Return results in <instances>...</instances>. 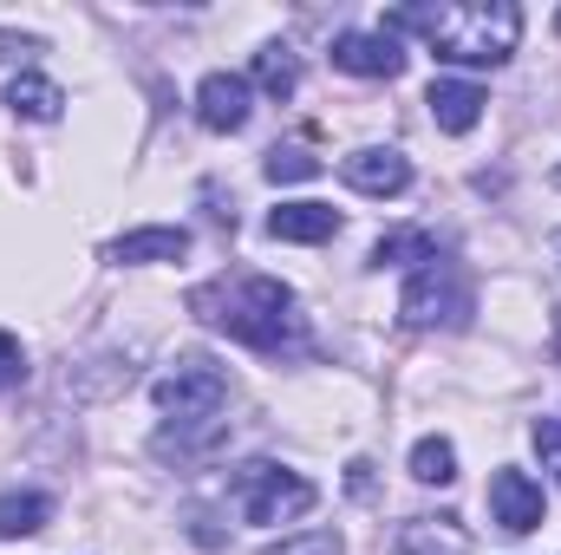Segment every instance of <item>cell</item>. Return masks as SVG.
<instances>
[{
    "label": "cell",
    "instance_id": "1",
    "mask_svg": "<svg viewBox=\"0 0 561 555\" xmlns=\"http://www.w3.org/2000/svg\"><path fill=\"white\" fill-rule=\"evenodd\" d=\"M190 314L209 320L216 333L255 347V353H294L307 347V327H300V301L294 287L275 275H222V281H203L190 294Z\"/></svg>",
    "mask_w": 561,
    "mask_h": 555
},
{
    "label": "cell",
    "instance_id": "2",
    "mask_svg": "<svg viewBox=\"0 0 561 555\" xmlns=\"http://www.w3.org/2000/svg\"><path fill=\"white\" fill-rule=\"evenodd\" d=\"M386 33H419L444 66H503L523 39V7L510 0H450V7H399Z\"/></svg>",
    "mask_w": 561,
    "mask_h": 555
},
{
    "label": "cell",
    "instance_id": "3",
    "mask_svg": "<svg viewBox=\"0 0 561 555\" xmlns=\"http://www.w3.org/2000/svg\"><path fill=\"white\" fill-rule=\"evenodd\" d=\"M470 307H477V287L470 275L457 269V262H424L419 275L405 281V294H399V320L412 327V333H431V327H463L470 320Z\"/></svg>",
    "mask_w": 561,
    "mask_h": 555
},
{
    "label": "cell",
    "instance_id": "4",
    "mask_svg": "<svg viewBox=\"0 0 561 555\" xmlns=\"http://www.w3.org/2000/svg\"><path fill=\"white\" fill-rule=\"evenodd\" d=\"M150 399H157V412L170 418V424H209V418H222V406H229V373L209 353H183L150 386Z\"/></svg>",
    "mask_w": 561,
    "mask_h": 555
},
{
    "label": "cell",
    "instance_id": "5",
    "mask_svg": "<svg viewBox=\"0 0 561 555\" xmlns=\"http://www.w3.org/2000/svg\"><path fill=\"white\" fill-rule=\"evenodd\" d=\"M236 503H242L249 523L275 530V523L307 517V510L320 503V490H313L300 471H287V464H242V477H236Z\"/></svg>",
    "mask_w": 561,
    "mask_h": 555
},
{
    "label": "cell",
    "instance_id": "6",
    "mask_svg": "<svg viewBox=\"0 0 561 555\" xmlns=\"http://www.w3.org/2000/svg\"><path fill=\"white\" fill-rule=\"evenodd\" d=\"M340 177L359 196H405L412 190V157L392 150V144H359V150L340 157Z\"/></svg>",
    "mask_w": 561,
    "mask_h": 555
},
{
    "label": "cell",
    "instance_id": "7",
    "mask_svg": "<svg viewBox=\"0 0 561 555\" xmlns=\"http://www.w3.org/2000/svg\"><path fill=\"white\" fill-rule=\"evenodd\" d=\"M542 484L529 477V471H516V464H503L496 477H490V523H503L510 536H529V530H542Z\"/></svg>",
    "mask_w": 561,
    "mask_h": 555
},
{
    "label": "cell",
    "instance_id": "8",
    "mask_svg": "<svg viewBox=\"0 0 561 555\" xmlns=\"http://www.w3.org/2000/svg\"><path fill=\"white\" fill-rule=\"evenodd\" d=\"M249 112H255L249 72H209V79L196 86V125H203V132H242Z\"/></svg>",
    "mask_w": 561,
    "mask_h": 555
},
{
    "label": "cell",
    "instance_id": "9",
    "mask_svg": "<svg viewBox=\"0 0 561 555\" xmlns=\"http://www.w3.org/2000/svg\"><path fill=\"white\" fill-rule=\"evenodd\" d=\"M333 66L353 72V79H399V72H405V46H399L386 26H379V33H359V26H353V33L333 39Z\"/></svg>",
    "mask_w": 561,
    "mask_h": 555
},
{
    "label": "cell",
    "instance_id": "10",
    "mask_svg": "<svg viewBox=\"0 0 561 555\" xmlns=\"http://www.w3.org/2000/svg\"><path fill=\"white\" fill-rule=\"evenodd\" d=\"M118 269H150V262H183L190 256V229L176 223H150V229H125L112 249H105Z\"/></svg>",
    "mask_w": 561,
    "mask_h": 555
},
{
    "label": "cell",
    "instance_id": "11",
    "mask_svg": "<svg viewBox=\"0 0 561 555\" xmlns=\"http://www.w3.org/2000/svg\"><path fill=\"white\" fill-rule=\"evenodd\" d=\"M424 105H431L437 132L463 138V132H477V118H483V105H490V99H483V86H477V79H431Z\"/></svg>",
    "mask_w": 561,
    "mask_h": 555
},
{
    "label": "cell",
    "instance_id": "12",
    "mask_svg": "<svg viewBox=\"0 0 561 555\" xmlns=\"http://www.w3.org/2000/svg\"><path fill=\"white\" fill-rule=\"evenodd\" d=\"M268 236L275 242H333L340 236V209L333 203H280V209H268Z\"/></svg>",
    "mask_w": 561,
    "mask_h": 555
},
{
    "label": "cell",
    "instance_id": "13",
    "mask_svg": "<svg viewBox=\"0 0 561 555\" xmlns=\"http://www.w3.org/2000/svg\"><path fill=\"white\" fill-rule=\"evenodd\" d=\"M392 555H470V530L457 517H412L399 523Z\"/></svg>",
    "mask_w": 561,
    "mask_h": 555
},
{
    "label": "cell",
    "instance_id": "14",
    "mask_svg": "<svg viewBox=\"0 0 561 555\" xmlns=\"http://www.w3.org/2000/svg\"><path fill=\"white\" fill-rule=\"evenodd\" d=\"M7 112L26 118V125H53V118L66 112V92H59L46 72H13V86H7Z\"/></svg>",
    "mask_w": 561,
    "mask_h": 555
},
{
    "label": "cell",
    "instance_id": "15",
    "mask_svg": "<svg viewBox=\"0 0 561 555\" xmlns=\"http://www.w3.org/2000/svg\"><path fill=\"white\" fill-rule=\"evenodd\" d=\"M249 86L268 92V99H294V92H300V53H294L287 39H268V46L255 53V66H249Z\"/></svg>",
    "mask_w": 561,
    "mask_h": 555
},
{
    "label": "cell",
    "instance_id": "16",
    "mask_svg": "<svg viewBox=\"0 0 561 555\" xmlns=\"http://www.w3.org/2000/svg\"><path fill=\"white\" fill-rule=\"evenodd\" d=\"M53 523V497L46 490H7L0 497V536L20 543V536H39Z\"/></svg>",
    "mask_w": 561,
    "mask_h": 555
},
{
    "label": "cell",
    "instance_id": "17",
    "mask_svg": "<svg viewBox=\"0 0 561 555\" xmlns=\"http://www.w3.org/2000/svg\"><path fill=\"white\" fill-rule=\"evenodd\" d=\"M437 262V236L431 229H392L373 242V269H424Z\"/></svg>",
    "mask_w": 561,
    "mask_h": 555
},
{
    "label": "cell",
    "instance_id": "18",
    "mask_svg": "<svg viewBox=\"0 0 561 555\" xmlns=\"http://www.w3.org/2000/svg\"><path fill=\"white\" fill-rule=\"evenodd\" d=\"M412 477L419 484H450L457 477V444L450 438H419L412 444Z\"/></svg>",
    "mask_w": 561,
    "mask_h": 555
},
{
    "label": "cell",
    "instance_id": "19",
    "mask_svg": "<svg viewBox=\"0 0 561 555\" xmlns=\"http://www.w3.org/2000/svg\"><path fill=\"white\" fill-rule=\"evenodd\" d=\"M262 170H268V183H300V177H320V157H307L300 144H275Z\"/></svg>",
    "mask_w": 561,
    "mask_h": 555
},
{
    "label": "cell",
    "instance_id": "20",
    "mask_svg": "<svg viewBox=\"0 0 561 555\" xmlns=\"http://www.w3.org/2000/svg\"><path fill=\"white\" fill-rule=\"evenodd\" d=\"M262 555H346V543H340V530H294V536L268 543Z\"/></svg>",
    "mask_w": 561,
    "mask_h": 555
},
{
    "label": "cell",
    "instance_id": "21",
    "mask_svg": "<svg viewBox=\"0 0 561 555\" xmlns=\"http://www.w3.org/2000/svg\"><path fill=\"white\" fill-rule=\"evenodd\" d=\"M20 380H26V347H20V340L0 327V393H13Z\"/></svg>",
    "mask_w": 561,
    "mask_h": 555
},
{
    "label": "cell",
    "instance_id": "22",
    "mask_svg": "<svg viewBox=\"0 0 561 555\" xmlns=\"http://www.w3.org/2000/svg\"><path fill=\"white\" fill-rule=\"evenodd\" d=\"M536 457H542V471H556L561 484V418H536Z\"/></svg>",
    "mask_w": 561,
    "mask_h": 555
},
{
    "label": "cell",
    "instance_id": "23",
    "mask_svg": "<svg viewBox=\"0 0 561 555\" xmlns=\"http://www.w3.org/2000/svg\"><path fill=\"white\" fill-rule=\"evenodd\" d=\"M33 53H46V39H33V33H0V66H20V59H33Z\"/></svg>",
    "mask_w": 561,
    "mask_h": 555
},
{
    "label": "cell",
    "instance_id": "24",
    "mask_svg": "<svg viewBox=\"0 0 561 555\" xmlns=\"http://www.w3.org/2000/svg\"><path fill=\"white\" fill-rule=\"evenodd\" d=\"M549 347H556V360H561V307H556V327H549Z\"/></svg>",
    "mask_w": 561,
    "mask_h": 555
},
{
    "label": "cell",
    "instance_id": "25",
    "mask_svg": "<svg viewBox=\"0 0 561 555\" xmlns=\"http://www.w3.org/2000/svg\"><path fill=\"white\" fill-rule=\"evenodd\" d=\"M556 262H561V242H556Z\"/></svg>",
    "mask_w": 561,
    "mask_h": 555
},
{
    "label": "cell",
    "instance_id": "26",
    "mask_svg": "<svg viewBox=\"0 0 561 555\" xmlns=\"http://www.w3.org/2000/svg\"><path fill=\"white\" fill-rule=\"evenodd\" d=\"M556 183H561V163H556Z\"/></svg>",
    "mask_w": 561,
    "mask_h": 555
},
{
    "label": "cell",
    "instance_id": "27",
    "mask_svg": "<svg viewBox=\"0 0 561 555\" xmlns=\"http://www.w3.org/2000/svg\"><path fill=\"white\" fill-rule=\"evenodd\" d=\"M556 26H561V13H556Z\"/></svg>",
    "mask_w": 561,
    "mask_h": 555
}]
</instances>
